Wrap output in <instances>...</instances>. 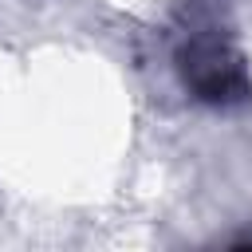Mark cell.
I'll return each mask as SVG.
<instances>
[{
  "instance_id": "cell-1",
  "label": "cell",
  "mask_w": 252,
  "mask_h": 252,
  "mask_svg": "<svg viewBox=\"0 0 252 252\" xmlns=\"http://www.w3.org/2000/svg\"><path fill=\"white\" fill-rule=\"evenodd\" d=\"M177 75H181L185 91L209 106H236L252 94L244 55L236 51V43L228 35H220L213 28L193 32L177 47Z\"/></svg>"
}]
</instances>
